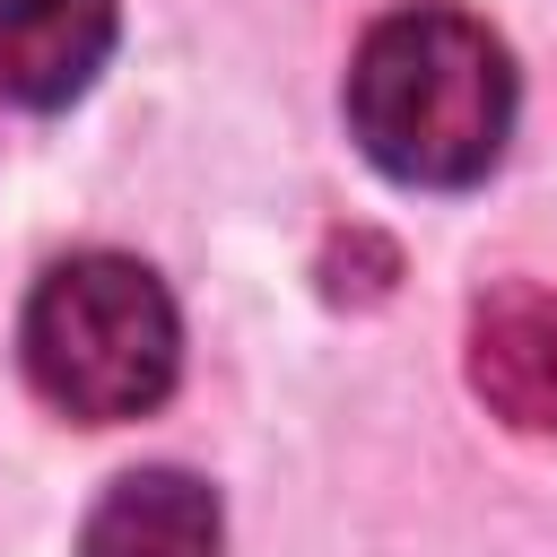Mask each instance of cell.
Masks as SVG:
<instances>
[{"label": "cell", "mask_w": 557, "mask_h": 557, "mask_svg": "<svg viewBox=\"0 0 557 557\" xmlns=\"http://www.w3.org/2000/svg\"><path fill=\"white\" fill-rule=\"evenodd\" d=\"M113 52V0H0V96L52 113L96 87Z\"/></svg>", "instance_id": "3"}, {"label": "cell", "mask_w": 557, "mask_h": 557, "mask_svg": "<svg viewBox=\"0 0 557 557\" xmlns=\"http://www.w3.org/2000/svg\"><path fill=\"white\" fill-rule=\"evenodd\" d=\"M348 131L392 183L461 191L513 139V61L470 9H392L348 61Z\"/></svg>", "instance_id": "1"}, {"label": "cell", "mask_w": 557, "mask_h": 557, "mask_svg": "<svg viewBox=\"0 0 557 557\" xmlns=\"http://www.w3.org/2000/svg\"><path fill=\"white\" fill-rule=\"evenodd\" d=\"M183 322L148 261L131 252H70L26 296V374L61 418L122 426L174 392Z\"/></svg>", "instance_id": "2"}, {"label": "cell", "mask_w": 557, "mask_h": 557, "mask_svg": "<svg viewBox=\"0 0 557 557\" xmlns=\"http://www.w3.org/2000/svg\"><path fill=\"white\" fill-rule=\"evenodd\" d=\"M78 557H218V496L191 470H122L87 531Z\"/></svg>", "instance_id": "4"}, {"label": "cell", "mask_w": 557, "mask_h": 557, "mask_svg": "<svg viewBox=\"0 0 557 557\" xmlns=\"http://www.w3.org/2000/svg\"><path fill=\"white\" fill-rule=\"evenodd\" d=\"M470 383L513 418V426H557V296L548 287H505L470 322Z\"/></svg>", "instance_id": "5"}]
</instances>
